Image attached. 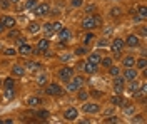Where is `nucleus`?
<instances>
[{
    "label": "nucleus",
    "instance_id": "42",
    "mask_svg": "<svg viewBox=\"0 0 147 124\" xmlns=\"http://www.w3.org/2000/svg\"><path fill=\"white\" fill-rule=\"evenodd\" d=\"M52 29H54V32L57 34L59 30L62 29V22H59V20H55V22H52Z\"/></svg>",
    "mask_w": 147,
    "mask_h": 124
},
{
    "label": "nucleus",
    "instance_id": "11",
    "mask_svg": "<svg viewBox=\"0 0 147 124\" xmlns=\"http://www.w3.org/2000/svg\"><path fill=\"white\" fill-rule=\"evenodd\" d=\"M25 104H27L28 107H37V106H42V104H44V99H40L38 96H30V97H27Z\"/></svg>",
    "mask_w": 147,
    "mask_h": 124
},
{
    "label": "nucleus",
    "instance_id": "7",
    "mask_svg": "<svg viewBox=\"0 0 147 124\" xmlns=\"http://www.w3.org/2000/svg\"><path fill=\"white\" fill-rule=\"evenodd\" d=\"M17 52L20 54V56H24V57H28L30 54H34V49H32V45H30V44L24 42V44H20V45H18Z\"/></svg>",
    "mask_w": 147,
    "mask_h": 124
},
{
    "label": "nucleus",
    "instance_id": "20",
    "mask_svg": "<svg viewBox=\"0 0 147 124\" xmlns=\"http://www.w3.org/2000/svg\"><path fill=\"white\" fill-rule=\"evenodd\" d=\"M122 66L125 67H134L136 66V57H132V56H125V57L122 59Z\"/></svg>",
    "mask_w": 147,
    "mask_h": 124
},
{
    "label": "nucleus",
    "instance_id": "26",
    "mask_svg": "<svg viewBox=\"0 0 147 124\" xmlns=\"http://www.w3.org/2000/svg\"><path fill=\"white\" fill-rule=\"evenodd\" d=\"M74 54H75V56H87V54H89V50H87L85 45H79V47H75Z\"/></svg>",
    "mask_w": 147,
    "mask_h": 124
},
{
    "label": "nucleus",
    "instance_id": "18",
    "mask_svg": "<svg viewBox=\"0 0 147 124\" xmlns=\"http://www.w3.org/2000/svg\"><path fill=\"white\" fill-rule=\"evenodd\" d=\"M49 49H50L49 39H42V40L37 42V50H38V52H44V50H49Z\"/></svg>",
    "mask_w": 147,
    "mask_h": 124
},
{
    "label": "nucleus",
    "instance_id": "53",
    "mask_svg": "<svg viewBox=\"0 0 147 124\" xmlns=\"http://www.w3.org/2000/svg\"><path fill=\"white\" fill-rule=\"evenodd\" d=\"M142 20H146L144 17H140L139 14H134V22H142Z\"/></svg>",
    "mask_w": 147,
    "mask_h": 124
},
{
    "label": "nucleus",
    "instance_id": "39",
    "mask_svg": "<svg viewBox=\"0 0 147 124\" xmlns=\"http://www.w3.org/2000/svg\"><path fill=\"white\" fill-rule=\"evenodd\" d=\"M3 96H5L7 99H13V97H15V87H12V89H5Z\"/></svg>",
    "mask_w": 147,
    "mask_h": 124
},
{
    "label": "nucleus",
    "instance_id": "57",
    "mask_svg": "<svg viewBox=\"0 0 147 124\" xmlns=\"http://www.w3.org/2000/svg\"><path fill=\"white\" fill-rule=\"evenodd\" d=\"M10 3H18V2H20V0H9Z\"/></svg>",
    "mask_w": 147,
    "mask_h": 124
},
{
    "label": "nucleus",
    "instance_id": "49",
    "mask_svg": "<svg viewBox=\"0 0 147 124\" xmlns=\"http://www.w3.org/2000/svg\"><path fill=\"white\" fill-rule=\"evenodd\" d=\"M105 123L109 124V123H119V119H117V116H112V117H107L105 119Z\"/></svg>",
    "mask_w": 147,
    "mask_h": 124
},
{
    "label": "nucleus",
    "instance_id": "3",
    "mask_svg": "<svg viewBox=\"0 0 147 124\" xmlns=\"http://www.w3.org/2000/svg\"><path fill=\"white\" fill-rule=\"evenodd\" d=\"M124 87H125V79L124 76H114V92L115 94H122L124 92Z\"/></svg>",
    "mask_w": 147,
    "mask_h": 124
},
{
    "label": "nucleus",
    "instance_id": "25",
    "mask_svg": "<svg viewBox=\"0 0 147 124\" xmlns=\"http://www.w3.org/2000/svg\"><path fill=\"white\" fill-rule=\"evenodd\" d=\"M40 30V24L38 22H28V32L30 34H37Z\"/></svg>",
    "mask_w": 147,
    "mask_h": 124
},
{
    "label": "nucleus",
    "instance_id": "54",
    "mask_svg": "<svg viewBox=\"0 0 147 124\" xmlns=\"http://www.w3.org/2000/svg\"><path fill=\"white\" fill-rule=\"evenodd\" d=\"M15 40H17V44L20 45V44H24V42H25V37H22V35H18V37L15 39Z\"/></svg>",
    "mask_w": 147,
    "mask_h": 124
},
{
    "label": "nucleus",
    "instance_id": "29",
    "mask_svg": "<svg viewBox=\"0 0 147 124\" xmlns=\"http://www.w3.org/2000/svg\"><path fill=\"white\" fill-rule=\"evenodd\" d=\"M77 97H79V101H87V99H89V92L79 87V89H77Z\"/></svg>",
    "mask_w": 147,
    "mask_h": 124
},
{
    "label": "nucleus",
    "instance_id": "16",
    "mask_svg": "<svg viewBox=\"0 0 147 124\" xmlns=\"http://www.w3.org/2000/svg\"><path fill=\"white\" fill-rule=\"evenodd\" d=\"M100 54L99 52H90V54H87V62H92V64H95V66H99L100 64Z\"/></svg>",
    "mask_w": 147,
    "mask_h": 124
},
{
    "label": "nucleus",
    "instance_id": "37",
    "mask_svg": "<svg viewBox=\"0 0 147 124\" xmlns=\"http://www.w3.org/2000/svg\"><path fill=\"white\" fill-rule=\"evenodd\" d=\"M100 64L107 69V67H110L114 64V60H112V57H104V59H100Z\"/></svg>",
    "mask_w": 147,
    "mask_h": 124
},
{
    "label": "nucleus",
    "instance_id": "27",
    "mask_svg": "<svg viewBox=\"0 0 147 124\" xmlns=\"http://www.w3.org/2000/svg\"><path fill=\"white\" fill-rule=\"evenodd\" d=\"M94 39H95V34H94L92 30H87V34L84 35V44H85V45H87V44H90Z\"/></svg>",
    "mask_w": 147,
    "mask_h": 124
},
{
    "label": "nucleus",
    "instance_id": "59",
    "mask_svg": "<svg viewBox=\"0 0 147 124\" xmlns=\"http://www.w3.org/2000/svg\"><path fill=\"white\" fill-rule=\"evenodd\" d=\"M0 84H2V81H0Z\"/></svg>",
    "mask_w": 147,
    "mask_h": 124
},
{
    "label": "nucleus",
    "instance_id": "48",
    "mask_svg": "<svg viewBox=\"0 0 147 124\" xmlns=\"http://www.w3.org/2000/svg\"><path fill=\"white\" fill-rule=\"evenodd\" d=\"M89 96H92V97H102V92L100 91H90Z\"/></svg>",
    "mask_w": 147,
    "mask_h": 124
},
{
    "label": "nucleus",
    "instance_id": "24",
    "mask_svg": "<svg viewBox=\"0 0 147 124\" xmlns=\"http://www.w3.org/2000/svg\"><path fill=\"white\" fill-rule=\"evenodd\" d=\"M35 116L40 119V121H47L50 114H49V111H47V109H38V111L35 112Z\"/></svg>",
    "mask_w": 147,
    "mask_h": 124
},
{
    "label": "nucleus",
    "instance_id": "22",
    "mask_svg": "<svg viewBox=\"0 0 147 124\" xmlns=\"http://www.w3.org/2000/svg\"><path fill=\"white\" fill-rule=\"evenodd\" d=\"M44 34H45V39H50L55 34L54 29H52V22H47V24H44Z\"/></svg>",
    "mask_w": 147,
    "mask_h": 124
},
{
    "label": "nucleus",
    "instance_id": "30",
    "mask_svg": "<svg viewBox=\"0 0 147 124\" xmlns=\"http://www.w3.org/2000/svg\"><path fill=\"white\" fill-rule=\"evenodd\" d=\"M109 14H110V17L117 19V17H120V15H122V9H120V7H112Z\"/></svg>",
    "mask_w": 147,
    "mask_h": 124
},
{
    "label": "nucleus",
    "instance_id": "38",
    "mask_svg": "<svg viewBox=\"0 0 147 124\" xmlns=\"http://www.w3.org/2000/svg\"><path fill=\"white\" fill-rule=\"evenodd\" d=\"M107 69H109V74L112 77H114V76H119V74H120V69L117 66H110V67H107Z\"/></svg>",
    "mask_w": 147,
    "mask_h": 124
},
{
    "label": "nucleus",
    "instance_id": "31",
    "mask_svg": "<svg viewBox=\"0 0 147 124\" xmlns=\"http://www.w3.org/2000/svg\"><path fill=\"white\" fill-rule=\"evenodd\" d=\"M137 89H139L137 79H134V81H129V92H136Z\"/></svg>",
    "mask_w": 147,
    "mask_h": 124
},
{
    "label": "nucleus",
    "instance_id": "58",
    "mask_svg": "<svg viewBox=\"0 0 147 124\" xmlns=\"http://www.w3.org/2000/svg\"><path fill=\"white\" fill-rule=\"evenodd\" d=\"M0 124H3V119H0Z\"/></svg>",
    "mask_w": 147,
    "mask_h": 124
},
{
    "label": "nucleus",
    "instance_id": "44",
    "mask_svg": "<svg viewBox=\"0 0 147 124\" xmlns=\"http://www.w3.org/2000/svg\"><path fill=\"white\" fill-rule=\"evenodd\" d=\"M9 7H10L9 0H0V9L2 10H9Z\"/></svg>",
    "mask_w": 147,
    "mask_h": 124
},
{
    "label": "nucleus",
    "instance_id": "14",
    "mask_svg": "<svg viewBox=\"0 0 147 124\" xmlns=\"http://www.w3.org/2000/svg\"><path fill=\"white\" fill-rule=\"evenodd\" d=\"M57 35H59V39H60L62 42H69L70 37H72V32H70L69 29H65V27H62V29L57 32Z\"/></svg>",
    "mask_w": 147,
    "mask_h": 124
},
{
    "label": "nucleus",
    "instance_id": "41",
    "mask_svg": "<svg viewBox=\"0 0 147 124\" xmlns=\"http://www.w3.org/2000/svg\"><path fill=\"white\" fill-rule=\"evenodd\" d=\"M137 14L140 15V17H144V19H146V17H147V7H146V5H140V7L137 9Z\"/></svg>",
    "mask_w": 147,
    "mask_h": 124
},
{
    "label": "nucleus",
    "instance_id": "8",
    "mask_svg": "<svg viewBox=\"0 0 147 124\" xmlns=\"http://www.w3.org/2000/svg\"><path fill=\"white\" fill-rule=\"evenodd\" d=\"M80 25H82L84 30H94L95 27H97V25H95V20H94L92 15H87V17L82 20V24H80Z\"/></svg>",
    "mask_w": 147,
    "mask_h": 124
},
{
    "label": "nucleus",
    "instance_id": "32",
    "mask_svg": "<svg viewBox=\"0 0 147 124\" xmlns=\"http://www.w3.org/2000/svg\"><path fill=\"white\" fill-rule=\"evenodd\" d=\"M77 89H79V86L74 82L72 79H70V81L67 82V91H69V92H77Z\"/></svg>",
    "mask_w": 147,
    "mask_h": 124
},
{
    "label": "nucleus",
    "instance_id": "35",
    "mask_svg": "<svg viewBox=\"0 0 147 124\" xmlns=\"http://www.w3.org/2000/svg\"><path fill=\"white\" fill-rule=\"evenodd\" d=\"M95 10H97V5H95V3H89V5L85 7V10H84V12H85L87 15H92Z\"/></svg>",
    "mask_w": 147,
    "mask_h": 124
},
{
    "label": "nucleus",
    "instance_id": "34",
    "mask_svg": "<svg viewBox=\"0 0 147 124\" xmlns=\"http://www.w3.org/2000/svg\"><path fill=\"white\" fill-rule=\"evenodd\" d=\"M47 82H49V77H47L45 74H40V76L37 77V84H38V86H45Z\"/></svg>",
    "mask_w": 147,
    "mask_h": 124
},
{
    "label": "nucleus",
    "instance_id": "56",
    "mask_svg": "<svg viewBox=\"0 0 147 124\" xmlns=\"http://www.w3.org/2000/svg\"><path fill=\"white\" fill-rule=\"evenodd\" d=\"M12 123H13L12 119H3V124H12Z\"/></svg>",
    "mask_w": 147,
    "mask_h": 124
},
{
    "label": "nucleus",
    "instance_id": "36",
    "mask_svg": "<svg viewBox=\"0 0 147 124\" xmlns=\"http://www.w3.org/2000/svg\"><path fill=\"white\" fill-rule=\"evenodd\" d=\"M72 81L77 84L79 87H82L84 86V82H85V77H82V76H74L72 77Z\"/></svg>",
    "mask_w": 147,
    "mask_h": 124
},
{
    "label": "nucleus",
    "instance_id": "43",
    "mask_svg": "<svg viewBox=\"0 0 147 124\" xmlns=\"http://www.w3.org/2000/svg\"><path fill=\"white\" fill-rule=\"evenodd\" d=\"M70 5H72L74 9H79V7H82V5H84V0H72V2H70Z\"/></svg>",
    "mask_w": 147,
    "mask_h": 124
},
{
    "label": "nucleus",
    "instance_id": "46",
    "mask_svg": "<svg viewBox=\"0 0 147 124\" xmlns=\"http://www.w3.org/2000/svg\"><path fill=\"white\" fill-rule=\"evenodd\" d=\"M92 17H94V20H95V25H97V27H100V25H102V17H100V15H92Z\"/></svg>",
    "mask_w": 147,
    "mask_h": 124
},
{
    "label": "nucleus",
    "instance_id": "2",
    "mask_svg": "<svg viewBox=\"0 0 147 124\" xmlns=\"http://www.w3.org/2000/svg\"><path fill=\"white\" fill-rule=\"evenodd\" d=\"M57 77L62 81V82H69L70 79L74 77V69L69 66H64L59 69V72H57Z\"/></svg>",
    "mask_w": 147,
    "mask_h": 124
},
{
    "label": "nucleus",
    "instance_id": "50",
    "mask_svg": "<svg viewBox=\"0 0 147 124\" xmlns=\"http://www.w3.org/2000/svg\"><path fill=\"white\" fill-rule=\"evenodd\" d=\"M139 35H140V37H146L147 35V29L146 27H140V29H139Z\"/></svg>",
    "mask_w": 147,
    "mask_h": 124
},
{
    "label": "nucleus",
    "instance_id": "28",
    "mask_svg": "<svg viewBox=\"0 0 147 124\" xmlns=\"http://www.w3.org/2000/svg\"><path fill=\"white\" fill-rule=\"evenodd\" d=\"M12 87H15V79L13 77H7L3 81V89H12Z\"/></svg>",
    "mask_w": 147,
    "mask_h": 124
},
{
    "label": "nucleus",
    "instance_id": "21",
    "mask_svg": "<svg viewBox=\"0 0 147 124\" xmlns=\"http://www.w3.org/2000/svg\"><path fill=\"white\" fill-rule=\"evenodd\" d=\"M84 72H87V74H95V72H97V66L85 60V64H84Z\"/></svg>",
    "mask_w": 147,
    "mask_h": 124
},
{
    "label": "nucleus",
    "instance_id": "15",
    "mask_svg": "<svg viewBox=\"0 0 147 124\" xmlns=\"http://www.w3.org/2000/svg\"><path fill=\"white\" fill-rule=\"evenodd\" d=\"M12 76H15V77H24V76H25V67L20 66V64H15V66L12 67Z\"/></svg>",
    "mask_w": 147,
    "mask_h": 124
},
{
    "label": "nucleus",
    "instance_id": "52",
    "mask_svg": "<svg viewBox=\"0 0 147 124\" xmlns=\"http://www.w3.org/2000/svg\"><path fill=\"white\" fill-rule=\"evenodd\" d=\"M105 45H109V42H107L105 39H100V40H99V47H105Z\"/></svg>",
    "mask_w": 147,
    "mask_h": 124
},
{
    "label": "nucleus",
    "instance_id": "6",
    "mask_svg": "<svg viewBox=\"0 0 147 124\" xmlns=\"http://www.w3.org/2000/svg\"><path fill=\"white\" fill-rule=\"evenodd\" d=\"M124 47H125V42H124L120 37H115L112 42H110V50H112L114 54H115V52H120Z\"/></svg>",
    "mask_w": 147,
    "mask_h": 124
},
{
    "label": "nucleus",
    "instance_id": "40",
    "mask_svg": "<svg viewBox=\"0 0 147 124\" xmlns=\"http://www.w3.org/2000/svg\"><path fill=\"white\" fill-rule=\"evenodd\" d=\"M18 35H20V32H18V30L15 29V27H13V29H10V32L7 34V37H9V39H13V40H15V39H17Z\"/></svg>",
    "mask_w": 147,
    "mask_h": 124
},
{
    "label": "nucleus",
    "instance_id": "4",
    "mask_svg": "<svg viewBox=\"0 0 147 124\" xmlns=\"http://www.w3.org/2000/svg\"><path fill=\"white\" fill-rule=\"evenodd\" d=\"M34 14H35L37 17H44V15H47L49 12H50V7H49V3H37V7L34 10H32Z\"/></svg>",
    "mask_w": 147,
    "mask_h": 124
},
{
    "label": "nucleus",
    "instance_id": "9",
    "mask_svg": "<svg viewBox=\"0 0 147 124\" xmlns=\"http://www.w3.org/2000/svg\"><path fill=\"white\" fill-rule=\"evenodd\" d=\"M0 22H2L7 29H13L15 24H17V20L13 19L12 15H2V17H0Z\"/></svg>",
    "mask_w": 147,
    "mask_h": 124
},
{
    "label": "nucleus",
    "instance_id": "33",
    "mask_svg": "<svg viewBox=\"0 0 147 124\" xmlns=\"http://www.w3.org/2000/svg\"><path fill=\"white\" fill-rule=\"evenodd\" d=\"M37 3H38L37 0H27V2H25V9H27L28 12H32V10L37 7Z\"/></svg>",
    "mask_w": 147,
    "mask_h": 124
},
{
    "label": "nucleus",
    "instance_id": "45",
    "mask_svg": "<svg viewBox=\"0 0 147 124\" xmlns=\"http://www.w3.org/2000/svg\"><path fill=\"white\" fill-rule=\"evenodd\" d=\"M3 54H5V56H15V54H17V50H15L13 47H9V49H5V50H3Z\"/></svg>",
    "mask_w": 147,
    "mask_h": 124
},
{
    "label": "nucleus",
    "instance_id": "12",
    "mask_svg": "<svg viewBox=\"0 0 147 124\" xmlns=\"http://www.w3.org/2000/svg\"><path fill=\"white\" fill-rule=\"evenodd\" d=\"M124 42H125V45H129V47H137L140 40H139L137 34H130V35H127V39H125Z\"/></svg>",
    "mask_w": 147,
    "mask_h": 124
},
{
    "label": "nucleus",
    "instance_id": "51",
    "mask_svg": "<svg viewBox=\"0 0 147 124\" xmlns=\"http://www.w3.org/2000/svg\"><path fill=\"white\" fill-rule=\"evenodd\" d=\"M84 64H85V60H79V62H77V69H79V70H84Z\"/></svg>",
    "mask_w": 147,
    "mask_h": 124
},
{
    "label": "nucleus",
    "instance_id": "55",
    "mask_svg": "<svg viewBox=\"0 0 147 124\" xmlns=\"http://www.w3.org/2000/svg\"><path fill=\"white\" fill-rule=\"evenodd\" d=\"M5 30H7V27H5V25H3V24H2V22H0V34H3V32H5Z\"/></svg>",
    "mask_w": 147,
    "mask_h": 124
},
{
    "label": "nucleus",
    "instance_id": "17",
    "mask_svg": "<svg viewBox=\"0 0 147 124\" xmlns=\"http://www.w3.org/2000/svg\"><path fill=\"white\" fill-rule=\"evenodd\" d=\"M122 102H124V96H122V94H114V96H110V104H112V106L120 107V106H122Z\"/></svg>",
    "mask_w": 147,
    "mask_h": 124
},
{
    "label": "nucleus",
    "instance_id": "47",
    "mask_svg": "<svg viewBox=\"0 0 147 124\" xmlns=\"http://www.w3.org/2000/svg\"><path fill=\"white\" fill-rule=\"evenodd\" d=\"M132 123H144V116H142V114L136 116V117L132 119Z\"/></svg>",
    "mask_w": 147,
    "mask_h": 124
},
{
    "label": "nucleus",
    "instance_id": "13",
    "mask_svg": "<svg viewBox=\"0 0 147 124\" xmlns=\"http://www.w3.org/2000/svg\"><path fill=\"white\" fill-rule=\"evenodd\" d=\"M77 116H79V111H77L75 107H69V109L64 112L65 121H75V119H77Z\"/></svg>",
    "mask_w": 147,
    "mask_h": 124
},
{
    "label": "nucleus",
    "instance_id": "23",
    "mask_svg": "<svg viewBox=\"0 0 147 124\" xmlns=\"http://www.w3.org/2000/svg\"><path fill=\"white\" fill-rule=\"evenodd\" d=\"M136 69H137V70H144V69H146L147 67V59L146 57H140V59H137V60H136Z\"/></svg>",
    "mask_w": 147,
    "mask_h": 124
},
{
    "label": "nucleus",
    "instance_id": "5",
    "mask_svg": "<svg viewBox=\"0 0 147 124\" xmlns=\"http://www.w3.org/2000/svg\"><path fill=\"white\" fill-rule=\"evenodd\" d=\"M82 111L87 112V114H95V112L100 111V106L97 104V102H85V104L82 106Z\"/></svg>",
    "mask_w": 147,
    "mask_h": 124
},
{
    "label": "nucleus",
    "instance_id": "19",
    "mask_svg": "<svg viewBox=\"0 0 147 124\" xmlns=\"http://www.w3.org/2000/svg\"><path fill=\"white\" fill-rule=\"evenodd\" d=\"M24 67H25V70H38V69L42 67V64L37 62V60H27Z\"/></svg>",
    "mask_w": 147,
    "mask_h": 124
},
{
    "label": "nucleus",
    "instance_id": "1",
    "mask_svg": "<svg viewBox=\"0 0 147 124\" xmlns=\"http://www.w3.org/2000/svg\"><path fill=\"white\" fill-rule=\"evenodd\" d=\"M45 94L55 97V96L64 94V89H62V86H60L59 82H47L45 84Z\"/></svg>",
    "mask_w": 147,
    "mask_h": 124
},
{
    "label": "nucleus",
    "instance_id": "10",
    "mask_svg": "<svg viewBox=\"0 0 147 124\" xmlns=\"http://www.w3.org/2000/svg\"><path fill=\"white\" fill-rule=\"evenodd\" d=\"M139 77V72L136 67H127L125 69V72H124V79L125 81H134V79H137Z\"/></svg>",
    "mask_w": 147,
    "mask_h": 124
}]
</instances>
